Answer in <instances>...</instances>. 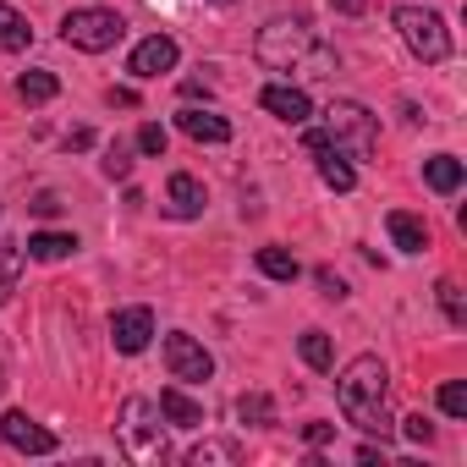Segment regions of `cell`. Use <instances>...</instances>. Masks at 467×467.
I'll return each instance as SVG.
<instances>
[{
  "instance_id": "7a4b0ae2",
  "label": "cell",
  "mask_w": 467,
  "mask_h": 467,
  "mask_svg": "<svg viewBox=\"0 0 467 467\" xmlns=\"http://www.w3.org/2000/svg\"><path fill=\"white\" fill-rule=\"evenodd\" d=\"M336 396H341V412H347V423H358L363 434H396V418L385 412V396H390V368L374 358V352H363V358H352L347 368H341V379H336Z\"/></svg>"
},
{
  "instance_id": "6da1fadb",
  "label": "cell",
  "mask_w": 467,
  "mask_h": 467,
  "mask_svg": "<svg viewBox=\"0 0 467 467\" xmlns=\"http://www.w3.org/2000/svg\"><path fill=\"white\" fill-rule=\"evenodd\" d=\"M254 56L259 67L270 72H297V78H330L336 72V50L308 28V17H270L254 39Z\"/></svg>"
},
{
  "instance_id": "d4e9b609",
  "label": "cell",
  "mask_w": 467,
  "mask_h": 467,
  "mask_svg": "<svg viewBox=\"0 0 467 467\" xmlns=\"http://www.w3.org/2000/svg\"><path fill=\"white\" fill-rule=\"evenodd\" d=\"M237 412H243V423H275V401H270L265 390H248V396L237 401Z\"/></svg>"
},
{
  "instance_id": "52a82bcc",
  "label": "cell",
  "mask_w": 467,
  "mask_h": 467,
  "mask_svg": "<svg viewBox=\"0 0 467 467\" xmlns=\"http://www.w3.org/2000/svg\"><path fill=\"white\" fill-rule=\"evenodd\" d=\"M165 368L182 385H203L214 374V358L203 352V341H192L187 330H176V336H165Z\"/></svg>"
},
{
  "instance_id": "484cf974",
  "label": "cell",
  "mask_w": 467,
  "mask_h": 467,
  "mask_svg": "<svg viewBox=\"0 0 467 467\" xmlns=\"http://www.w3.org/2000/svg\"><path fill=\"white\" fill-rule=\"evenodd\" d=\"M434 297H440V308H445L451 325H467V303H462V286H456V281H440Z\"/></svg>"
},
{
  "instance_id": "e575fe53",
  "label": "cell",
  "mask_w": 467,
  "mask_h": 467,
  "mask_svg": "<svg viewBox=\"0 0 467 467\" xmlns=\"http://www.w3.org/2000/svg\"><path fill=\"white\" fill-rule=\"evenodd\" d=\"M67 149H94V132H88V127H78V132L67 138Z\"/></svg>"
},
{
  "instance_id": "2e32d148",
  "label": "cell",
  "mask_w": 467,
  "mask_h": 467,
  "mask_svg": "<svg viewBox=\"0 0 467 467\" xmlns=\"http://www.w3.org/2000/svg\"><path fill=\"white\" fill-rule=\"evenodd\" d=\"M72 254H78V237H72V231H34V237H28V259L56 265V259H72Z\"/></svg>"
},
{
  "instance_id": "f546056e",
  "label": "cell",
  "mask_w": 467,
  "mask_h": 467,
  "mask_svg": "<svg viewBox=\"0 0 467 467\" xmlns=\"http://www.w3.org/2000/svg\"><path fill=\"white\" fill-rule=\"evenodd\" d=\"M127 171H132V154H127V149H121V143H116V149H110V154H105V176H110V182H121V176H127Z\"/></svg>"
},
{
  "instance_id": "ac0fdd59",
  "label": "cell",
  "mask_w": 467,
  "mask_h": 467,
  "mask_svg": "<svg viewBox=\"0 0 467 467\" xmlns=\"http://www.w3.org/2000/svg\"><path fill=\"white\" fill-rule=\"evenodd\" d=\"M34 45V28H28V17L23 12H12L6 0H0V50L6 56H17V50H28Z\"/></svg>"
},
{
  "instance_id": "4dcf8cb0",
  "label": "cell",
  "mask_w": 467,
  "mask_h": 467,
  "mask_svg": "<svg viewBox=\"0 0 467 467\" xmlns=\"http://www.w3.org/2000/svg\"><path fill=\"white\" fill-rule=\"evenodd\" d=\"M319 292H325L330 303H341V297H347V281H341L336 270H319Z\"/></svg>"
},
{
  "instance_id": "8fae6325",
  "label": "cell",
  "mask_w": 467,
  "mask_h": 467,
  "mask_svg": "<svg viewBox=\"0 0 467 467\" xmlns=\"http://www.w3.org/2000/svg\"><path fill=\"white\" fill-rule=\"evenodd\" d=\"M110 341H116V352H143L149 341H154V314L149 308H121L116 319H110Z\"/></svg>"
},
{
  "instance_id": "3957f363",
  "label": "cell",
  "mask_w": 467,
  "mask_h": 467,
  "mask_svg": "<svg viewBox=\"0 0 467 467\" xmlns=\"http://www.w3.org/2000/svg\"><path fill=\"white\" fill-rule=\"evenodd\" d=\"M116 445H121L127 462H143V467L165 462L171 445H165V429H160V401H149V396H127L121 412H116Z\"/></svg>"
},
{
  "instance_id": "7402d4cb",
  "label": "cell",
  "mask_w": 467,
  "mask_h": 467,
  "mask_svg": "<svg viewBox=\"0 0 467 467\" xmlns=\"http://www.w3.org/2000/svg\"><path fill=\"white\" fill-rule=\"evenodd\" d=\"M56 72H23L17 78V99H28V105H45V99H56Z\"/></svg>"
},
{
  "instance_id": "8d00e7d4",
  "label": "cell",
  "mask_w": 467,
  "mask_h": 467,
  "mask_svg": "<svg viewBox=\"0 0 467 467\" xmlns=\"http://www.w3.org/2000/svg\"><path fill=\"white\" fill-rule=\"evenodd\" d=\"M358 462H385V445H374V440H368V445L358 451Z\"/></svg>"
},
{
  "instance_id": "9a60e30c",
  "label": "cell",
  "mask_w": 467,
  "mask_h": 467,
  "mask_svg": "<svg viewBox=\"0 0 467 467\" xmlns=\"http://www.w3.org/2000/svg\"><path fill=\"white\" fill-rule=\"evenodd\" d=\"M160 418H171L176 429H203V407H198L182 385H165V390H160Z\"/></svg>"
},
{
  "instance_id": "d6a6232c",
  "label": "cell",
  "mask_w": 467,
  "mask_h": 467,
  "mask_svg": "<svg viewBox=\"0 0 467 467\" xmlns=\"http://www.w3.org/2000/svg\"><path fill=\"white\" fill-rule=\"evenodd\" d=\"M330 434H336V423H303V440H308V445H325Z\"/></svg>"
},
{
  "instance_id": "277c9868",
  "label": "cell",
  "mask_w": 467,
  "mask_h": 467,
  "mask_svg": "<svg viewBox=\"0 0 467 467\" xmlns=\"http://www.w3.org/2000/svg\"><path fill=\"white\" fill-rule=\"evenodd\" d=\"M325 138L347 160H374V149H379V116L368 105H358V99H336L325 110Z\"/></svg>"
},
{
  "instance_id": "d6986e66",
  "label": "cell",
  "mask_w": 467,
  "mask_h": 467,
  "mask_svg": "<svg viewBox=\"0 0 467 467\" xmlns=\"http://www.w3.org/2000/svg\"><path fill=\"white\" fill-rule=\"evenodd\" d=\"M314 160H319V176H325V187H336V192H352V187H358V171L347 165V154H341V149H319Z\"/></svg>"
},
{
  "instance_id": "f1b7e54d",
  "label": "cell",
  "mask_w": 467,
  "mask_h": 467,
  "mask_svg": "<svg viewBox=\"0 0 467 467\" xmlns=\"http://www.w3.org/2000/svg\"><path fill=\"white\" fill-rule=\"evenodd\" d=\"M396 429H401V434H407V440H412V445H429V440H434V423H429V418H423V412H412V418H401V423H396Z\"/></svg>"
},
{
  "instance_id": "ffe728a7",
  "label": "cell",
  "mask_w": 467,
  "mask_h": 467,
  "mask_svg": "<svg viewBox=\"0 0 467 467\" xmlns=\"http://www.w3.org/2000/svg\"><path fill=\"white\" fill-rule=\"evenodd\" d=\"M423 182H429L434 192H456V187H462V160H456V154H434V160H423Z\"/></svg>"
},
{
  "instance_id": "5bb4252c",
  "label": "cell",
  "mask_w": 467,
  "mask_h": 467,
  "mask_svg": "<svg viewBox=\"0 0 467 467\" xmlns=\"http://www.w3.org/2000/svg\"><path fill=\"white\" fill-rule=\"evenodd\" d=\"M176 127L187 138H198V143H225L231 138V121L214 116V110H176Z\"/></svg>"
},
{
  "instance_id": "836d02e7",
  "label": "cell",
  "mask_w": 467,
  "mask_h": 467,
  "mask_svg": "<svg viewBox=\"0 0 467 467\" xmlns=\"http://www.w3.org/2000/svg\"><path fill=\"white\" fill-rule=\"evenodd\" d=\"M330 6L347 12V17H363V12H368V0H330Z\"/></svg>"
},
{
  "instance_id": "1f68e13d",
  "label": "cell",
  "mask_w": 467,
  "mask_h": 467,
  "mask_svg": "<svg viewBox=\"0 0 467 467\" xmlns=\"http://www.w3.org/2000/svg\"><path fill=\"white\" fill-rule=\"evenodd\" d=\"M28 209H34L39 220H50V214H61V198H56V192H39V198H34Z\"/></svg>"
},
{
  "instance_id": "30bf717a",
  "label": "cell",
  "mask_w": 467,
  "mask_h": 467,
  "mask_svg": "<svg viewBox=\"0 0 467 467\" xmlns=\"http://www.w3.org/2000/svg\"><path fill=\"white\" fill-rule=\"evenodd\" d=\"M259 105H265L275 121H292V127H303V121L314 116V99H308L297 83H270V88L259 94Z\"/></svg>"
},
{
  "instance_id": "4316f807",
  "label": "cell",
  "mask_w": 467,
  "mask_h": 467,
  "mask_svg": "<svg viewBox=\"0 0 467 467\" xmlns=\"http://www.w3.org/2000/svg\"><path fill=\"white\" fill-rule=\"evenodd\" d=\"M440 412L445 418H467V385L462 379H445L440 385Z\"/></svg>"
},
{
  "instance_id": "44dd1931",
  "label": "cell",
  "mask_w": 467,
  "mask_h": 467,
  "mask_svg": "<svg viewBox=\"0 0 467 467\" xmlns=\"http://www.w3.org/2000/svg\"><path fill=\"white\" fill-rule=\"evenodd\" d=\"M17 281H23V243H0V303H6L12 292H17Z\"/></svg>"
},
{
  "instance_id": "603a6c76",
  "label": "cell",
  "mask_w": 467,
  "mask_h": 467,
  "mask_svg": "<svg viewBox=\"0 0 467 467\" xmlns=\"http://www.w3.org/2000/svg\"><path fill=\"white\" fill-rule=\"evenodd\" d=\"M259 270H265L270 281H297V275H303L297 259H292L286 248H259Z\"/></svg>"
},
{
  "instance_id": "83f0119b",
  "label": "cell",
  "mask_w": 467,
  "mask_h": 467,
  "mask_svg": "<svg viewBox=\"0 0 467 467\" xmlns=\"http://www.w3.org/2000/svg\"><path fill=\"white\" fill-rule=\"evenodd\" d=\"M138 154H149V160L165 154V127H160V121H143V127H138Z\"/></svg>"
},
{
  "instance_id": "f35d334b",
  "label": "cell",
  "mask_w": 467,
  "mask_h": 467,
  "mask_svg": "<svg viewBox=\"0 0 467 467\" xmlns=\"http://www.w3.org/2000/svg\"><path fill=\"white\" fill-rule=\"evenodd\" d=\"M0 390H6V379H0Z\"/></svg>"
},
{
  "instance_id": "e0dca14e",
  "label": "cell",
  "mask_w": 467,
  "mask_h": 467,
  "mask_svg": "<svg viewBox=\"0 0 467 467\" xmlns=\"http://www.w3.org/2000/svg\"><path fill=\"white\" fill-rule=\"evenodd\" d=\"M214 462L220 467H237L243 462V445L237 440H203V445L187 451V467H214Z\"/></svg>"
},
{
  "instance_id": "ba28073f",
  "label": "cell",
  "mask_w": 467,
  "mask_h": 467,
  "mask_svg": "<svg viewBox=\"0 0 467 467\" xmlns=\"http://www.w3.org/2000/svg\"><path fill=\"white\" fill-rule=\"evenodd\" d=\"M0 440H6L12 451H28V456H50L56 451V434L45 423H34L28 412H6V418H0Z\"/></svg>"
},
{
  "instance_id": "cb8c5ba5",
  "label": "cell",
  "mask_w": 467,
  "mask_h": 467,
  "mask_svg": "<svg viewBox=\"0 0 467 467\" xmlns=\"http://www.w3.org/2000/svg\"><path fill=\"white\" fill-rule=\"evenodd\" d=\"M297 352H303V363H308V368H319V374L336 363V358H330V336H325V330H303Z\"/></svg>"
},
{
  "instance_id": "74e56055",
  "label": "cell",
  "mask_w": 467,
  "mask_h": 467,
  "mask_svg": "<svg viewBox=\"0 0 467 467\" xmlns=\"http://www.w3.org/2000/svg\"><path fill=\"white\" fill-rule=\"evenodd\" d=\"M220 6H237V0H220Z\"/></svg>"
},
{
  "instance_id": "4fadbf2b",
  "label": "cell",
  "mask_w": 467,
  "mask_h": 467,
  "mask_svg": "<svg viewBox=\"0 0 467 467\" xmlns=\"http://www.w3.org/2000/svg\"><path fill=\"white\" fill-rule=\"evenodd\" d=\"M385 231H390V243H396L401 254H423V248H429V225H423L418 214H407V209H390V214H385Z\"/></svg>"
},
{
  "instance_id": "d590c367",
  "label": "cell",
  "mask_w": 467,
  "mask_h": 467,
  "mask_svg": "<svg viewBox=\"0 0 467 467\" xmlns=\"http://www.w3.org/2000/svg\"><path fill=\"white\" fill-rule=\"evenodd\" d=\"M110 105H127V110H132V105H138V94H132V88H110Z\"/></svg>"
},
{
  "instance_id": "8992f818",
  "label": "cell",
  "mask_w": 467,
  "mask_h": 467,
  "mask_svg": "<svg viewBox=\"0 0 467 467\" xmlns=\"http://www.w3.org/2000/svg\"><path fill=\"white\" fill-rule=\"evenodd\" d=\"M396 34H401V45L418 56V61H445L451 56V34H445V23L434 17V12H423V6H396Z\"/></svg>"
},
{
  "instance_id": "9c48e42d",
  "label": "cell",
  "mask_w": 467,
  "mask_h": 467,
  "mask_svg": "<svg viewBox=\"0 0 467 467\" xmlns=\"http://www.w3.org/2000/svg\"><path fill=\"white\" fill-rule=\"evenodd\" d=\"M176 56H182V50H176V39H171V34H149V39H143V45L132 50V61H127V72H132L138 83H149V78H160V72H171V67H176Z\"/></svg>"
},
{
  "instance_id": "5b68a950",
  "label": "cell",
  "mask_w": 467,
  "mask_h": 467,
  "mask_svg": "<svg viewBox=\"0 0 467 467\" xmlns=\"http://www.w3.org/2000/svg\"><path fill=\"white\" fill-rule=\"evenodd\" d=\"M61 39H67L72 50L99 56V50H116V45L127 39V17H121V12H110V6H78V12H67Z\"/></svg>"
},
{
  "instance_id": "7c38bea8",
  "label": "cell",
  "mask_w": 467,
  "mask_h": 467,
  "mask_svg": "<svg viewBox=\"0 0 467 467\" xmlns=\"http://www.w3.org/2000/svg\"><path fill=\"white\" fill-rule=\"evenodd\" d=\"M165 209H171L176 220H198V214H203V182L187 176V171H176V176L165 182Z\"/></svg>"
}]
</instances>
